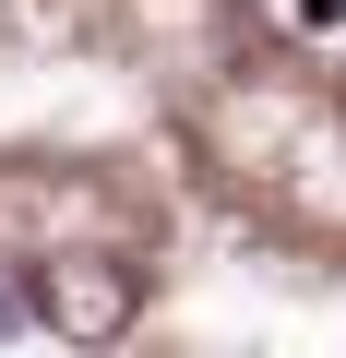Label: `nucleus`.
I'll return each instance as SVG.
<instances>
[{
	"instance_id": "obj_1",
	"label": "nucleus",
	"mask_w": 346,
	"mask_h": 358,
	"mask_svg": "<svg viewBox=\"0 0 346 358\" xmlns=\"http://www.w3.org/2000/svg\"><path fill=\"white\" fill-rule=\"evenodd\" d=\"M131 310H143V275H131L120 251H60V263H36V322H48L60 346H120Z\"/></svg>"
},
{
	"instance_id": "obj_2",
	"label": "nucleus",
	"mask_w": 346,
	"mask_h": 358,
	"mask_svg": "<svg viewBox=\"0 0 346 358\" xmlns=\"http://www.w3.org/2000/svg\"><path fill=\"white\" fill-rule=\"evenodd\" d=\"M24 322H36V287H13V263H0V346H13Z\"/></svg>"
}]
</instances>
